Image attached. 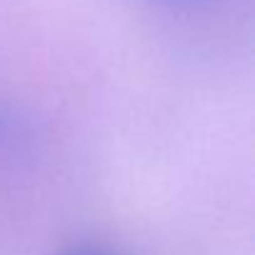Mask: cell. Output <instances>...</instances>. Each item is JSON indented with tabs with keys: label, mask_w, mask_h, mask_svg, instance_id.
Wrapping results in <instances>:
<instances>
[{
	"label": "cell",
	"mask_w": 255,
	"mask_h": 255,
	"mask_svg": "<svg viewBox=\"0 0 255 255\" xmlns=\"http://www.w3.org/2000/svg\"><path fill=\"white\" fill-rule=\"evenodd\" d=\"M63 255H110V253H105V250H103V248H98V245L80 243V245H73V248H68Z\"/></svg>",
	"instance_id": "1"
}]
</instances>
